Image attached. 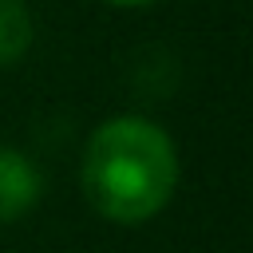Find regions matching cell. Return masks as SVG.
Masks as SVG:
<instances>
[{
	"label": "cell",
	"instance_id": "7a4b0ae2",
	"mask_svg": "<svg viewBox=\"0 0 253 253\" xmlns=\"http://www.w3.org/2000/svg\"><path fill=\"white\" fill-rule=\"evenodd\" d=\"M40 198H43L40 166L16 146H0V225L32 213L40 206Z\"/></svg>",
	"mask_w": 253,
	"mask_h": 253
},
{
	"label": "cell",
	"instance_id": "3957f363",
	"mask_svg": "<svg viewBox=\"0 0 253 253\" xmlns=\"http://www.w3.org/2000/svg\"><path fill=\"white\" fill-rule=\"evenodd\" d=\"M126 83L134 87L138 99L146 103H158V99H170L182 83V67H178V55L150 43L142 51L130 55V67H126Z\"/></svg>",
	"mask_w": 253,
	"mask_h": 253
},
{
	"label": "cell",
	"instance_id": "277c9868",
	"mask_svg": "<svg viewBox=\"0 0 253 253\" xmlns=\"http://www.w3.org/2000/svg\"><path fill=\"white\" fill-rule=\"evenodd\" d=\"M32 12L24 0H0V67H12L32 47Z\"/></svg>",
	"mask_w": 253,
	"mask_h": 253
},
{
	"label": "cell",
	"instance_id": "5b68a950",
	"mask_svg": "<svg viewBox=\"0 0 253 253\" xmlns=\"http://www.w3.org/2000/svg\"><path fill=\"white\" fill-rule=\"evenodd\" d=\"M107 4H115V8H142V4H150V0H107Z\"/></svg>",
	"mask_w": 253,
	"mask_h": 253
},
{
	"label": "cell",
	"instance_id": "6da1fadb",
	"mask_svg": "<svg viewBox=\"0 0 253 253\" xmlns=\"http://www.w3.org/2000/svg\"><path fill=\"white\" fill-rule=\"evenodd\" d=\"M79 182L95 213L115 225H142L174 198L178 150L158 123L142 115H115L87 138Z\"/></svg>",
	"mask_w": 253,
	"mask_h": 253
}]
</instances>
